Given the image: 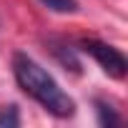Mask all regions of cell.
<instances>
[{"instance_id":"obj_5","label":"cell","mask_w":128,"mask_h":128,"mask_svg":"<svg viewBox=\"0 0 128 128\" xmlns=\"http://www.w3.org/2000/svg\"><path fill=\"white\" fill-rule=\"evenodd\" d=\"M20 126V110L15 103L0 106V128H18Z\"/></svg>"},{"instance_id":"obj_1","label":"cell","mask_w":128,"mask_h":128,"mask_svg":"<svg viewBox=\"0 0 128 128\" xmlns=\"http://www.w3.org/2000/svg\"><path fill=\"white\" fill-rule=\"evenodd\" d=\"M13 76H15L18 88L28 98H33L43 110H48L50 116H55L60 120L76 116V100L28 53H23V50L13 53Z\"/></svg>"},{"instance_id":"obj_6","label":"cell","mask_w":128,"mask_h":128,"mask_svg":"<svg viewBox=\"0 0 128 128\" xmlns=\"http://www.w3.org/2000/svg\"><path fill=\"white\" fill-rule=\"evenodd\" d=\"M40 5H45L48 10L53 13H60V15H68V13H78V0H38Z\"/></svg>"},{"instance_id":"obj_3","label":"cell","mask_w":128,"mask_h":128,"mask_svg":"<svg viewBox=\"0 0 128 128\" xmlns=\"http://www.w3.org/2000/svg\"><path fill=\"white\" fill-rule=\"evenodd\" d=\"M48 48H50V53L55 55V60H58L66 70H70V73H76V76L80 73V60H78L76 48H70L68 43H60V40H50Z\"/></svg>"},{"instance_id":"obj_2","label":"cell","mask_w":128,"mask_h":128,"mask_svg":"<svg viewBox=\"0 0 128 128\" xmlns=\"http://www.w3.org/2000/svg\"><path fill=\"white\" fill-rule=\"evenodd\" d=\"M78 45H80L83 53H88V55L98 63L100 70H103L106 76H110V78H116V80H123V78H126V73H128V60H126V55H123L116 45L103 43V40H98V38H83Z\"/></svg>"},{"instance_id":"obj_4","label":"cell","mask_w":128,"mask_h":128,"mask_svg":"<svg viewBox=\"0 0 128 128\" xmlns=\"http://www.w3.org/2000/svg\"><path fill=\"white\" fill-rule=\"evenodd\" d=\"M96 116H98V126H103V128H113V126H118V123H123V116L108 103V100H103V98H96Z\"/></svg>"}]
</instances>
